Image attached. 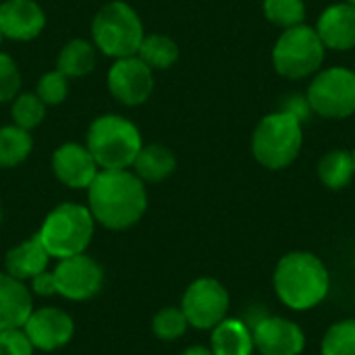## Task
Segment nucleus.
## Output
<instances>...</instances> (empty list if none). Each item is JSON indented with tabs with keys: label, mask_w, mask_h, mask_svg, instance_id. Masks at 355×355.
<instances>
[{
	"label": "nucleus",
	"mask_w": 355,
	"mask_h": 355,
	"mask_svg": "<svg viewBox=\"0 0 355 355\" xmlns=\"http://www.w3.org/2000/svg\"><path fill=\"white\" fill-rule=\"evenodd\" d=\"M87 208L96 223L110 231H125L148 210L146 183L129 168H100L87 187Z\"/></svg>",
	"instance_id": "f257e3e1"
},
{
	"label": "nucleus",
	"mask_w": 355,
	"mask_h": 355,
	"mask_svg": "<svg viewBox=\"0 0 355 355\" xmlns=\"http://www.w3.org/2000/svg\"><path fill=\"white\" fill-rule=\"evenodd\" d=\"M272 287L285 308L308 312L329 297L331 275L322 258L306 250H295L279 258L272 272Z\"/></svg>",
	"instance_id": "f03ea898"
},
{
	"label": "nucleus",
	"mask_w": 355,
	"mask_h": 355,
	"mask_svg": "<svg viewBox=\"0 0 355 355\" xmlns=\"http://www.w3.org/2000/svg\"><path fill=\"white\" fill-rule=\"evenodd\" d=\"M304 125L283 112L275 110L264 114L252 131L250 150L254 160L266 171H285L302 154Z\"/></svg>",
	"instance_id": "7ed1b4c3"
},
{
	"label": "nucleus",
	"mask_w": 355,
	"mask_h": 355,
	"mask_svg": "<svg viewBox=\"0 0 355 355\" xmlns=\"http://www.w3.org/2000/svg\"><path fill=\"white\" fill-rule=\"evenodd\" d=\"M85 146L100 168L119 171L133 166L144 141L133 121L108 112L89 125Z\"/></svg>",
	"instance_id": "20e7f679"
},
{
	"label": "nucleus",
	"mask_w": 355,
	"mask_h": 355,
	"mask_svg": "<svg viewBox=\"0 0 355 355\" xmlns=\"http://www.w3.org/2000/svg\"><path fill=\"white\" fill-rule=\"evenodd\" d=\"M94 227L96 220L87 206L64 202L50 210L35 235L40 237L50 258L62 260L77 254H85L94 237Z\"/></svg>",
	"instance_id": "39448f33"
},
{
	"label": "nucleus",
	"mask_w": 355,
	"mask_h": 355,
	"mask_svg": "<svg viewBox=\"0 0 355 355\" xmlns=\"http://www.w3.org/2000/svg\"><path fill=\"white\" fill-rule=\"evenodd\" d=\"M272 69L289 81H304L314 77L327 60V48L318 37L314 25L302 23L283 29L270 52Z\"/></svg>",
	"instance_id": "423d86ee"
},
{
	"label": "nucleus",
	"mask_w": 355,
	"mask_h": 355,
	"mask_svg": "<svg viewBox=\"0 0 355 355\" xmlns=\"http://www.w3.org/2000/svg\"><path fill=\"white\" fill-rule=\"evenodd\" d=\"M144 35L146 31L137 10L125 0L106 2L92 21L94 46L114 60L135 56Z\"/></svg>",
	"instance_id": "0eeeda50"
},
{
	"label": "nucleus",
	"mask_w": 355,
	"mask_h": 355,
	"mask_svg": "<svg viewBox=\"0 0 355 355\" xmlns=\"http://www.w3.org/2000/svg\"><path fill=\"white\" fill-rule=\"evenodd\" d=\"M306 98L314 116L327 121H345L355 114V73L352 67H322L310 77Z\"/></svg>",
	"instance_id": "6e6552de"
},
{
	"label": "nucleus",
	"mask_w": 355,
	"mask_h": 355,
	"mask_svg": "<svg viewBox=\"0 0 355 355\" xmlns=\"http://www.w3.org/2000/svg\"><path fill=\"white\" fill-rule=\"evenodd\" d=\"M179 308L183 310L191 329L212 331L229 316L231 295L218 279L200 277L185 289Z\"/></svg>",
	"instance_id": "1a4fd4ad"
},
{
	"label": "nucleus",
	"mask_w": 355,
	"mask_h": 355,
	"mask_svg": "<svg viewBox=\"0 0 355 355\" xmlns=\"http://www.w3.org/2000/svg\"><path fill=\"white\" fill-rule=\"evenodd\" d=\"M56 295L69 302H85L100 293L104 283L102 266L87 254H77L58 260L52 270Z\"/></svg>",
	"instance_id": "9d476101"
},
{
	"label": "nucleus",
	"mask_w": 355,
	"mask_h": 355,
	"mask_svg": "<svg viewBox=\"0 0 355 355\" xmlns=\"http://www.w3.org/2000/svg\"><path fill=\"white\" fill-rule=\"evenodd\" d=\"M106 81L112 98L125 106H139L154 92V71L137 54L116 58L108 69Z\"/></svg>",
	"instance_id": "9b49d317"
},
{
	"label": "nucleus",
	"mask_w": 355,
	"mask_h": 355,
	"mask_svg": "<svg viewBox=\"0 0 355 355\" xmlns=\"http://www.w3.org/2000/svg\"><path fill=\"white\" fill-rule=\"evenodd\" d=\"M252 335L258 355H302L306 349L304 329L285 316L268 314L252 329Z\"/></svg>",
	"instance_id": "f8f14e48"
},
{
	"label": "nucleus",
	"mask_w": 355,
	"mask_h": 355,
	"mask_svg": "<svg viewBox=\"0 0 355 355\" xmlns=\"http://www.w3.org/2000/svg\"><path fill=\"white\" fill-rule=\"evenodd\" d=\"M23 331L35 349L56 352L73 339L75 324L73 318L60 308H40L31 312L23 324Z\"/></svg>",
	"instance_id": "ddd939ff"
},
{
	"label": "nucleus",
	"mask_w": 355,
	"mask_h": 355,
	"mask_svg": "<svg viewBox=\"0 0 355 355\" xmlns=\"http://www.w3.org/2000/svg\"><path fill=\"white\" fill-rule=\"evenodd\" d=\"M54 177L71 189H87L96 175L100 173L98 162L94 160L87 146L77 141H67L58 146L52 154Z\"/></svg>",
	"instance_id": "4468645a"
},
{
	"label": "nucleus",
	"mask_w": 355,
	"mask_h": 355,
	"mask_svg": "<svg viewBox=\"0 0 355 355\" xmlns=\"http://www.w3.org/2000/svg\"><path fill=\"white\" fill-rule=\"evenodd\" d=\"M314 29L327 50L349 52L355 48V4L345 0L329 4L316 19Z\"/></svg>",
	"instance_id": "2eb2a0df"
},
{
	"label": "nucleus",
	"mask_w": 355,
	"mask_h": 355,
	"mask_svg": "<svg viewBox=\"0 0 355 355\" xmlns=\"http://www.w3.org/2000/svg\"><path fill=\"white\" fill-rule=\"evenodd\" d=\"M46 27V12L35 0H4L0 4V31L15 42L35 40Z\"/></svg>",
	"instance_id": "dca6fc26"
},
{
	"label": "nucleus",
	"mask_w": 355,
	"mask_h": 355,
	"mask_svg": "<svg viewBox=\"0 0 355 355\" xmlns=\"http://www.w3.org/2000/svg\"><path fill=\"white\" fill-rule=\"evenodd\" d=\"M33 312V295L25 281L0 272V331L23 329Z\"/></svg>",
	"instance_id": "f3484780"
},
{
	"label": "nucleus",
	"mask_w": 355,
	"mask_h": 355,
	"mask_svg": "<svg viewBox=\"0 0 355 355\" xmlns=\"http://www.w3.org/2000/svg\"><path fill=\"white\" fill-rule=\"evenodd\" d=\"M48 262H50V254L42 245L40 237L33 235L23 243L15 245L12 250H8L4 258V268L10 277L19 281H31L40 272L48 270Z\"/></svg>",
	"instance_id": "a211bd4d"
},
{
	"label": "nucleus",
	"mask_w": 355,
	"mask_h": 355,
	"mask_svg": "<svg viewBox=\"0 0 355 355\" xmlns=\"http://www.w3.org/2000/svg\"><path fill=\"white\" fill-rule=\"evenodd\" d=\"M210 349L214 355H254L252 329L241 318H225L210 331Z\"/></svg>",
	"instance_id": "6ab92c4d"
},
{
	"label": "nucleus",
	"mask_w": 355,
	"mask_h": 355,
	"mask_svg": "<svg viewBox=\"0 0 355 355\" xmlns=\"http://www.w3.org/2000/svg\"><path fill=\"white\" fill-rule=\"evenodd\" d=\"M133 168L144 183H160L177 171V158L171 148L162 144H148L141 146Z\"/></svg>",
	"instance_id": "aec40b11"
},
{
	"label": "nucleus",
	"mask_w": 355,
	"mask_h": 355,
	"mask_svg": "<svg viewBox=\"0 0 355 355\" xmlns=\"http://www.w3.org/2000/svg\"><path fill=\"white\" fill-rule=\"evenodd\" d=\"M316 177L331 191H341L349 187L355 179L352 152L345 148H333L322 154L316 164Z\"/></svg>",
	"instance_id": "412c9836"
},
{
	"label": "nucleus",
	"mask_w": 355,
	"mask_h": 355,
	"mask_svg": "<svg viewBox=\"0 0 355 355\" xmlns=\"http://www.w3.org/2000/svg\"><path fill=\"white\" fill-rule=\"evenodd\" d=\"M96 54L98 48L94 42H87L83 37H75L62 46L56 58V69L64 77H85L94 71L96 67Z\"/></svg>",
	"instance_id": "4be33fe9"
},
{
	"label": "nucleus",
	"mask_w": 355,
	"mask_h": 355,
	"mask_svg": "<svg viewBox=\"0 0 355 355\" xmlns=\"http://www.w3.org/2000/svg\"><path fill=\"white\" fill-rule=\"evenodd\" d=\"M137 56L152 69V71H166L179 60V46L173 37L164 33H146Z\"/></svg>",
	"instance_id": "5701e85b"
},
{
	"label": "nucleus",
	"mask_w": 355,
	"mask_h": 355,
	"mask_svg": "<svg viewBox=\"0 0 355 355\" xmlns=\"http://www.w3.org/2000/svg\"><path fill=\"white\" fill-rule=\"evenodd\" d=\"M33 150V137L29 131L17 125L0 127V168H15L27 160Z\"/></svg>",
	"instance_id": "b1692460"
},
{
	"label": "nucleus",
	"mask_w": 355,
	"mask_h": 355,
	"mask_svg": "<svg viewBox=\"0 0 355 355\" xmlns=\"http://www.w3.org/2000/svg\"><path fill=\"white\" fill-rule=\"evenodd\" d=\"M262 12L270 25L279 29H289L306 23L308 6L306 0H264Z\"/></svg>",
	"instance_id": "393cba45"
},
{
	"label": "nucleus",
	"mask_w": 355,
	"mask_h": 355,
	"mask_svg": "<svg viewBox=\"0 0 355 355\" xmlns=\"http://www.w3.org/2000/svg\"><path fill=\"white\" fill-rule=\"evenodd\" d=\"M320 355H355V318L337 320L327 329Z\"/></svg>",
	"instance_id": "a878e982"
},
{
	"label": "nucleus",
	"mask_w": 355,
	"mask_h": 355,
	"mask_svg": "<svg viewBox=\"0 0 355 355\" xmlns=\"http://www.w3.org/2000/svg\"><path fill=\"white\" fill-rule=\"evenodd\" d=\"M10 114H12V125L31 131L44 121L46 104L37 98V94H19L12 100Z\"/></svg>",
	"instance_id": "bb28decb"
},
{
	"label": "nucleus",
	"mask_w": 355,
	"mask_h": 355,
	"mask_svg": "<svg viewBox=\"0 0 355 355\" xmlns=\"http://www.w3.org/2000/svg\"><path fill=\"white\" fill-rule=\"evenodd\" d=\"M187 329H189V322L183 310L175 306L162 308L152 320V331L160 341H177L187 333Z\"/></svg>",
	"instance_id": "cd10ccee"
},
{
	"label": "nucleus",
	"mask_w": 355,
	"mask_h": 355,
	"mask_svg": "<svg viewBox=\"0 0 355 355\" xmlns=\"http://www.w3.org/2000/svg\"><path fill=\"white\" fill-rule=\"evenodd\" d=\"M35 94L46 106H58L64 102V98L69 94V77H64L58 69L48 71L40 77Z\"/></svg>",
	"instance_id": "c85d7f7f"
},
{
	"label": "nucleus",
	"mask_w": 355,
	"mask_h": 355,
	"mask_svg": "<svg viewBox=\"0 0 355 355\" xmlns=\"http://www.w3.org/2000/svg\"><path fill=\"white\" fill-rule=\"evenodd\" d=\"M21 89V73L15 58L6 52H0V104L12 102Z\"/></svg>",
	"instance_id": "c756f323"
},
{
	"label": "nucleus",
	"mask_w": 355,
	"mask_h": 355,
	"mask_svg": "<svg viewBox=\"0 0 355 355\" xmlns=\"http://www.w3.org/2000/svg\"><path fill=\"white\" fill-rule=\"evenodd\" d=\"M35 347L23 329L0 331V355H33Z\"/></svg>",
	"instance_id": "7c9ffc66"
},
{
	"label": "nucleus",
	"mask_w": 355,
	"mask_h": 355,
	"mask_svg": "<svg viewBox=\"0 0 355 355\" xmlns=\"http://www.w3.org/2000/svg\"><path fill=\"white\" fill-rule=\"evenodd\" d=\"M279 110H283V112L295 116L302 125H306V123L314 116L312 106H310V102H308V98H306V92H304V94H302V92L285 94L283 100H281V104H279Z\"/></svg>",
	"instance_id": "2f4dec72"
},
{
	"label": "nucleus",
	"mask_w": 355,
	"mask_h": 355,
	"mask_svg": "<svg viewBox=\"0 0 355 355\" xmlns=\"http://www.w3.org/2000/svg\"><path fill=\"white\" fill-rule=\"evenodd\" d=\"M31 291H33L35 295H42V297L56 295L52 270H44V272H40L37 277H33V279H31Z\"/></svg>",
	"instance_id": "473e14b6"
},
{
	"label": "nucleus",
	"mask_w": 355,
	"mask_h": 355,
	"mask_svg": "<svg viewBox=\"0 0 355 355\" xmlns=\"http://www.w3.org/2000/svg\"><path fill=\"white\" fill-rule=\"evenodd\" d=\"M266 316H268L266 306H262V304H254V306H250V308L245 310V314L241 316V320H243L250 329H254V327H256L258 322H262Z\"/></svg>",
	"instance_id": "72a5a7b5"
},
{
	"label": "nucleus",
	"mask_w": 355,
	"mask_h": 355,
	"mask_svg": "<svg viewBox=\"0 0 355 355\" xmlns=\"http://www.w3.org/2000/svg\"><path fill=\"white\" fill-rule=\"evenodd\" d=\"M181 355H214L210 347H204V345H193V347H187Z\"/></svg>",
	"instance_id": "f704fd0d"
},
{
	"label": "nucleus",
	"mask_w": 355,
	"mask_h": 355,
	"mask_svg": "<svg viewBox=\"0 0 355 355\" xmlns=\"http://www.w3.org/2000/svg\"><path fill=\"white\" fill-rule=\"evenodd\" d=\"M352 156H354V171H355V150H352Z\"/></svg>",
	"instance_id": "c9c22d12"
},
{
	"label": "nucleus",
	"mask_w": 355,
	"mask_h": 355,
	"mask_svg": "<svg viewBox=\"0 0 355 355\" xmlns=\"http://www.w3.org/2000/svg\"><path fill=\"white\" fill-rule=\"evenodd\" d=\"M2 40H4V35H2V31H0V44H2Z\"/></svg>",
	"instance_id": "e433bc0d"
},
{
	"label": "nucleus",
	"mask_w": 355,
	"mask_h": 355,
	"mask_svg": "<svg viewBox=\"0 0 355 355\" xmlns=\"http://www.w3.org/2000/svg\"><path fill=\"white\" fill-rule=\"evenodd\" d=\"M345 2H349V4H355V0H345Z\"/></svg>",
	"instance_id": "4c0bfd02"
},
{
	"label": "nucleus",
	"mask_w": 355,
	"mask_h": 355,
	"mask_svg": "<svg viewBox=\"0 0 355 355\" xmlns=\"http://www.w3.org/2000/svg\"><path fill=\"white\" fill-rule=\"evenodd\" d=\"M0 223H2V208H0Z\"/></svg>",
	"instance_id": "58836bf2"
},
{
	"label": "nucleus",
	"mask_w": 355,
	"mask_h": 355,
	"mask_svg": "<svg viewBox=\"0 0 355 355\" xmlns=\"http://www.w3.org/2000/svg\"><path fill=\"white\" fill-rule=\"evenodd\" d=\"M352 69H354V73H355V64H354V67H352Z\"/></svg>",
	"instance_id": "ea45409f"
}]
</instances>
